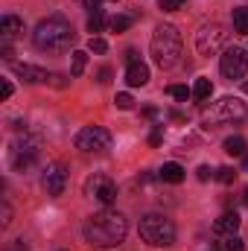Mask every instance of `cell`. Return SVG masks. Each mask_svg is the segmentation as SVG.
Here are the masks:
<instances>
[{
	"instance_id": "obj_1",
	"label": "cell",
	"mask_w": 248,
	"mask_h": 251,
	"mask_svg": "<svg viewBox=\"0 0 248 251\" xmlns=\"http://www.w3.org/2000/svg\"><path fill=\"white\" fill-rule=\"evenodd\" d=\"M125 234H128L125 216L117 213V210H108V207L99 210V213H94V216H88L85 225H82V237H85V243L94 246V249L120 246L125 240Z\"/></svg>"
},
{
	"instance_id": "obj_2",
	"label": "cell",
	"mask_w": 248,
	"mask_h": 251,
	"mask_svg": "<svg viewBox=\"0 0 248 251\" xmlns=\"http://www.w3.org/2000/svg\"><path fill=\"white\" fill-rule=\"evenodd\" d=\"M32 41H35V47L44 50V53H62V50H67V47L76 41V32H73V26H70L67 18L50 15V18H44V21L35 26Z\"/></svg>"
},
{
	"instance_id": "obj_3",
	"label": "cell",
	"mask_w": 248,
	"mask_h": 251,
	"mask_svg": "<svg viewBox=\"0 0 248 251\" xmlns=\"http://www.w3.org/2000/svg\"><path fill=\"white\" fill-rule=\"evenodd\" d=\"M184 44H181V32L173 24H161L152 35V59L161 70H173L181 62Z\"/></svg>"
},
{
	"instance_id": "obj_4",
	"label": "cell",
	"mask_w": 248,
	"mask_h": 251,
	"mask_svg": "<svg viewBox=\"0 0 248 251\" xmlns=\"http://www.w3.org/2000/svg\"><path fill=\"white\" fill-rule=\"evenodd\" d=\"M137 231H140V240L143 243L158 246V249H167V246L175 243V225H173V219H167L161 213H146L140 219V228Z\"/></svg>"
},
{
	"instance_id": "obj_5",
	"label": "cell",
	"mask_w": 248,
	"mask_h": 251,
	"mask_svg": "<svg viewBox=\"0 0 248 251\" xmlns=\"http://www.w3.org/2000/svg\"><path fill=\"white\" fill-rule=\"evenodd\" d=\"M248 117V108L243 100L237 97H222L219 102H213L210 108H204V123L213 126V123H240Z\"/></svg>"
},
{
	"instance_id": "obj_6",
	"label": "cell",
	"mask_w": 248,
	"mask_h": 251,
	"mask_svg": "<svg viewBox=\"0 0 248 251\" xmlns=\"http://www.w3.org/2000/svg\"><path fill=\"white\" fill-rule=\"evenodd\" d=\"M73 143H76V149H82V152H105V149L111 146V131L102 128V126H85V128L76 131Z\"/></svg>"
},
{
	"instance_id": "obj_7",
	"label": "cell",
	"mask_w": 248,
	"mask_h": 251,
	"mask_svg": "<svg viewBox=\"0 0 248 251\" xmlns=\"http://www.w3.org/2000/svg\"><path fill=\"white\" fill-rule=\"evenodd\" d=\"M225 38H228V32H225L222 24H204V26L196 32V50H198L201 56H216V53L222 50Z\"/></svg>"
},
{
	"instance_id": "obj_8",
	"label": "cell",
	"mask_w": 248,
	"mask_h": 251,
	"mask_svg": "<svg viewBox=\"0 0 248 251\" xmlns=\"http://www.w3.org/2000/svg\"><path fill=\"white\" fill-rule=\"evenodd\" d=\"M219 70H222V76L225 79H243L248 73V53L243 47H228L225 53H222V62H219Z\"/></svg>"
},
{
	"instance_id": "obj_9",
	"label": "cell",
	"mask_w": 248,
	"mask_h": 251,
	"mask_svg": "<svg viewBox=\"0 0 248 251\" xmlns=\"http://www.w3.org/2000/svg\"><path fill=\"white\" fill-rule=\"evenodd\" d=\"M85 196L94 199V201H99L102 207H108V204L117 199V187H114V181H111L108 176L97 173V176H91V178L85 181Z\"/></svg>"
},
{
	"instance_id": "obj_10",
	"label": "cell",
	"mask_w": 248,
	"mask_h": 251,
	"mask_svg": "<svg viewBox=\"0 0 248 251\" xmlns=\"http://www.w3.org/2000/svg\"><path fill=\"white\" fill-rule=\"evenodd\" d=\"M67 184V170L64 164H47L44 176H41V187L47 190V196H62Z\"/></svg>"
},
{
	"instance_id": "obj_11",
	"label": "cell",
	"mask_w": 248,
	"mask_h": 251,
	"mask_svg": "<svg viewBox=\"0 0 248 251\" xmlns=\"http://www.w3.org/2000/svg\"><path fill=\"white\" fill-rule=\"evenodd\" d=\"M35 161H38V143H35V140H24L21 146L12 149V167H15L18 173H26Z\"/></svg>"
},
{
	"instance_id": "obj_12",
	"label": "cell",
	"mask_w": 248,
	"mask_h": 251,
	"mask_svg": "<svg viewBox=\"0 0 248 251\" xmlns=\"http://www.w3.org/2000/svg\"><path fill=\"white\" fill-rule=\"evenodd\" d=\"M12 64V73L15 76H21L24 82H29V85H38V82H47V79H53L44 67H35V64H21V62H9Z\"/></svg>"
},
{
	"instance_id": "obj_13",
	"label": "cell",
	"mask_w": 248,
	"mask_h": 251,
	"mask_svg": "<svg viewBox=\"0 0 248 251\" xmlns=\"http://www.w3.org/2000/svg\"><path fill=\"white\" fill-rule=\"evenodd\" d=\"M240 222H243L240 213H237V210H228V213H222V216L213 222V231H216V234H225V237H234V234L240 231Z\"/></svg>"
},
{
	"instance_id": "obj_14",
	"label": "cell",
	"mask_w": 248,
	"mask_h": 251,
	"mask_svg": "<svg viewBox=\"0 0 248 251\" xmlns=\"http://www.w3.org/2000/svg\"><path fill=\"white\" fill-rule=\"evenodd\" d=\"M24 32V21L18 18V15H3L0 18V38L3 41H12V38H18Z\"/></svg>"
},
{
	"instance_id": "obj_15",
	"label": "cell",
	"mask_w": 248,
	"mask_h": 251,
	"mask_svg": "<svg viewBox=\"0 0 248 251\" xmlns=\"http://www.w3.org/2000/svg\"><path fill=\"white\" fill-rule=\"evenodd\" d=\"M125 82H128V88H143V85L149 82V67H146L143 62L128 64V70H125Z\"/></svg>"
},
{
	"instance_id": "obj_16",
	"label": "cell",
	"mask_w": 248,
	"mask_h": 251,
	"mask_svg": "<svg viewBox=\"0 0 248 251\" xmlns=\"http://www.w3.org/2000/svg\"><path fill=\"white\" fill-rule=\"evenodd\" d=\"M184 167L181 164H175V161H170V164H164L161 167V173H158V178L161 181H167V184H181L184 181Z\"/></svg>"
},
{
	"instance_id": "obj_17",
	"label": "cell",
	"mask_w": 248,
	"mask_h": 251,
	"mask_svg": "<svg viewBox=\"0 0 248 251\" xmlns=\"http://www.w3.org/2000/svg\"><path fill=\"white\" fill-rule=\"evenodd\" d=\"M210 94H213V82H210L207 76H198V79H196V85H193V100L204 102Z\"/></svg>"
},
{
	"instance_id": "obj_18",
	"label": "cell",
	"mask_w": 248,
	"mask_h": 251,
	"mask_svg": "<svg viewBox=\"0 0 248 251\" xmlns=\"http://www.w3.org/2000/svg\"><path fill=\"white\" fill-rule=\"evenodd\" d=\"M246 149H248V143H246V137H240V134L225 140V152L234 155V158H246Z\"/></svg>"
},
{
	"instance_id": "obj_19",
	"label": "cell",
	"mask_w": 248,
	"mask_h": 251,
	"mask_svg": "<svg viewBox=\"0 0 248 251\" xmlns=\"http://www.w3.org/2000/svg\"><path fill=\"white\" fill-rule=\"evenodd\" d=\"M234 29L240 35H248V6H237L234 9Z\"/></svg>"
},
{
	"instance_id": "obj_20",
	"label": "cell",
	"mask_w": 248,
	"mask_h": 251,
	"mask_svg": "<svg viewBox=\"0 0 248 251\" xmlns=\"http://www.w3.org/2000/svg\"><path fill=\"white\" fill-rule=\"evenodd\" d=\"M85 67H88V53L76 50V53L70 56V76H82V73H85Z\"/></svg>"
},
{
	"instance_id": "obj_21",
	"label": "cell",
	"mask_w": 248,
	"mask_h": 251,
	"mask_svg": "<svg viewBox=\"0 0 248 251\" xmlns=\"http://www.w3.org/2000/svg\"><path fill=\"white\" fill-rule=\"evenodd\" d=\"M167 94H170L173 100H178V102H187V100L193 97V91H190L187 85H170V88H167Z\"/></svg>"
},
{
	"instance_id": "obj_22",
	"label": "cell",
	"mask_w": 248,
	"mask_h": 251,
	"mask_svg": "<svg viewBox=\"0 0 248 251\" xmlns=\"http://www.w3.org/2000/svg\"><path fill=\"white\" fill-rule=\"evenodd\" d=\"M102 26H105V15H102V9L91 12V18H88V32H99Z\"/></svg>"
},
{
	"instance_id": "obj_23",
	"label": "cell",
	"mask_w": 248,
	"mask_h": 251,
	"mask_svg": "<svg viewBox=\"0 0 248 251\" xmlns=\"http://www.w3.org/2000/svg\"><path fill=\"white\" fill-rule=\"evenodd\" d=\"M216 178H219L222 184H234V178H237V170H234V167H219V170H216Z\"/></svg>"
},
{
	"instance_id": "obj_24",
	"label": "cell",
	"mask_w": 248,
	"mask_h": 251,
	"mask_svg": "<svg viewBox=\"0 0 248 251\" xmlns=\"http://www.w3.org/2000/svg\"><path fill=\"white\" fill-rule=\"evenodd\" d=\"M128 26H131V18H128V15H117V18L111 21V29H114V32H125Z\"/></svg>"
},
{
	"instance_id": "obj_25",
	"label": "cell",
	"mask_w": 248,
	"mask_h": 251,
	"mask_svg": "<svg viewBox=\"0 0 248 251\" xmlns=\"http://www.w3.org/2000/svg\"><path fill=\"white\" fill-rule=\"evenodd\" d=\"M12 225V207H9V201H3L0 204V228H9Z\"/></svg>"
},
{
	"instance_id": "obj_26",
	"label": "cell",
	"mask_w": 248,
	"mask_h": 251,
	"mask_svg": "<svg viewBox=\"0 0 248 251\" xmlns=\"http://www.w3.org/2000/svg\"><path fill=\"white\" fill-rule=\"evenodd\" d=\"M114 105H117L120 111H128V108L134 105V100H131V94H117V97H114Z\"/></svg>"
},
{
	"instance_id": "obj_27",
	"label": "cell",
	"mask_w": 248,
	"mask_h": 251,
	"mask_svg": "<svg viewBox=\"0 0 248 251\" xmlns=\"http://www.w3.org/2000/svg\"><path fill=\"white\" fill-rule=\"evenodd\" d=\"M88 50H91V53H108V41H105V38H91Z\"/></svg>"
},
{
	"instance_id": "obj_28",
	"label": "cell",
	"mask_w": 248,
	"mask_h": 251,
	"mask_svg": "<svg viewBox=\"0 0 248 251\" xmlns=\"http://www.w3.org/2000/svg\"><path fill=\"white\" fill-rule=\"evenodd\" d=\"M225 249H228V251H246V243H243V240H240V237L234 234V237H228V243H225Z\"/></svg>"
},
{
	"instance_id": "obj_29",
	"label": "cell",
	"mask_w": 248,
	"mask_h": 251,
	"mask_svg": "<svg viewBox=\"0 0 248 251\" xmlns=\"http://www.w3.org/2000/svg\"><path fill=\"white\" fill-rule=\"evenodd\" d=\"M187 0H161V9L164 12H175V9H181Z\"/></svg>"
},
{
	"instance_id": "obj_30",
	"label": "cell",
	"mask_w": 248,
	"mask_h": 251,
	"mask_svg": "<svg viewBox=\"0 0 248 251\" xmlns=\"http://www.w3.org/2000/svg\"><path fill=\"white\" fill-rule=\"evenodd\" d=\"M12 91H15V85H12L9 79H3V82H0V97H3V100H9V97H12Z\"/></svg>"
},
{
	"instance_id": "obj_31",
	"label": "cell",
	"mask_w": 248,
	"mask_h": 251,
	"mask_svg": "<svg viewBox=\"0 0 248 251\" xmlns=\"http://www.w3.org/2000/svg\"><path fill=\"white\" fill-rule=\"evenodd\" d=\"M3 251H29V246H26L24 240H15V243H9Z\"/></svg>"
},
{
	"instance_id": "obj_32",
	"label": "cell",
	"mask_w": 248,
	"mask_h": 251,
	"mask_svg": "<svg viewBox=\"0 0 248 251\" xmlns=\"http://www.w3.org/2000/svg\"><path fill=\"white\" fill-rule=\"evenodd\" d=\"M97 79H99L102 85H108V82H111V70H108V67H102V70L97 73Z\"/></svg>"
},
{
	"instance_id": "obj_33",
	"label": "cell",
	"mask_w": 248,
	"mask_h": 251,
	"mask_svg": "<svg viewBox=\"0 0 248 251\" xmlns=\"http://www.w3.org/2000/svg\"><path fill=\"white\" fill-rule=\"evenodd\" d=\"M79 3H82V6H85V9H91V12H97V9H99V3H102V0H79Z\"/></svg>"
},
{
	"instance_id": "obj_34",
	"label": "cell",
	"mask_w": 248,
	"mask_h": 251,
	"mask_svg": "<svg viewBox=\"0 0 248 251\" xmlns=\"http://www.w3.org/2000/svg\"><path fill=\"white\" fill-rule=\"evenodd\" d=\"M213 173H210V167H198V181H207Z\"/></svg>"
},
{
	"instance_id": "obj_35",
	"label": "cell",
	"mask_w": 248,
	"mask_h": 251,
	"mask_svg": "<svg viewBox=\"0 0 248 251\" xmlns=\"http://www.w3.org/2000/svg\"><path fill=\"white\" fill-rule=\"evenodd\" d=\"M161 140H164V137H161V131H152V137H149V143H152V146H161Z\"/></svg>"
},
{
	"instance_id": "obj_36",
	"label": "cell",
	"mask_w": 248,
	"mask_h": 251,
	"mask_svg": "<svg viewBox=\"0 0 248 251\" xmlns=\"http://www.w3.org/2000/svg\"><path fill=\"white\" fill-rule=\"evenodd\" d=\"M125 62H128V64L137 62V50H125Z\"/></svg>"
},
{
	"instance_id": "obj_37",
	"label": "cell",
	"mask_w": 248,
	"mask_h": 251,
	"mask_svg": "<svg viewBox=\"0 0 248 251\" xmlns=\"http://www.w3.org/2000/svg\"><path fill=\"white\" fill-rule=\"evenodd\" d=\"M243 201H246V204H248V187L243 190Z\"/></svg>"
},
{
	"instance_id": "obj_38",
	"label": "cell",
	"mask_w": 248,
	"mask_h": 251,
	"mask_svg": "<svg viewBox=\"0 0 248 251\" xmlns=\"http://www.w3.org/2000/svg\"><path fill=\"white\" fill-rule=\"evenodd\" d=\"M243 170H246V173H248V155H246V161H243Z\"/></svg>"
},
{
	"instance_id": "obj_39",
	"label": "cell",
	"mask_w": 248,
	"mask_h": 251,
	"mask_svg": "<svg viewBox=\"0 0 248 251\" xmlns=\"http://www.w3.org/2000/svg\"><path fill=\"white\" fill-rule=\"evenodd\" d=\"M243 91H246V94H248V82H243Z\"/></svg>"
},
{
	"instance_id": "obj_40",
	"label": "cell",
	"mask_w": 248,
	"mask_h": 251,
	"mask_svg": "<svg viewBox=\"0 0 248 251\" xmlns=\"http://www.w3.org/2000/svg\"><path fill=\"white\" fill-rule=\"evenodd\" d=\"M207 251H219V249H216V246H210V249H207Z\"/></svg>"
},
{
	"instance_id": "obj_41",
	"label": "cell",
	"mask_w": 248,
	"mask_h": 251,
	"mask_svg": "<svg viewBox=\"0 0 248 251\" xmlns=\"http://www.w3.org/2000/svg\"><path fill=\"white\" fill-rule=\"evenodd\" d=\"M111 3H117V0H111Z\"/></svg>"
}]
</instances>
